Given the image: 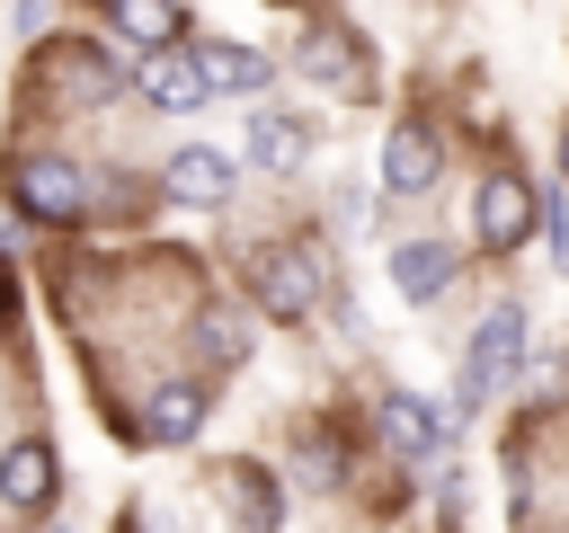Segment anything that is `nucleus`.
I'll return each instance as SVG.
<instances>
[{
    "mask_svg": "<svg viewBox=\"0 0 569 533\" xmlns=\"http://www.w3.org/2000/svg\"><path fill=\"white\" fill-rule=\"evenodd\" d=\"M533 222H542V195H533L516 169H489V178H480V195H471V231H480L489 249H525V240H533Z\"/></svg>",
    "mask_w": 569,
    "mask_h": 533,
    "instance_id": "20e7f679",
    "label": "nucleus"
},
{
    "mask_svg": "<svg viewBox=\"0 0 569 533\" xmlns=\"http://www.w3.org/2000/svg\"><path fill=\"white\" fill-rule=\"evenodd\" d=\"M9 187H18V213H36V222H80L89 213V169L62 160V151H27L9 169Z\"/></svg>",
    "mask_w": 569,
    "mask_h": 533,
    "instance_id": "7ed1b4c3",
    "label": "nucleus"
},
{
    "mask_svg": "<svg viewBox=\"0 0 569 533\" xmlns=\"http://www.w3.org/2000/svg\"><path fill=\"white\" fill-rule=\"evenodd\" d=\"M142 98L160 107V115H196L213 89H204V71H196V53H142Z\"/></svg>",
    "mask_w": 569,
    "mask_h": 533,
    "instance_id": "9b49d317",
    "label": "nucleus"
},
{
    "mask_svg": "<svg viewBox=\"0 0 569 533\" xmlns=\"http://www.w3.org/2000/svg\"><path fill=\"white\" fill-rule=\"evenodd\" d=\"M53 444L44 435H18V444H0V497L18 506V515H36V506H53Z\"/></svg>",
    "mask_w": 569,
    "mask_h": 533,
    "instance_id": "1a4fd4ad",
    "label": "nucleus"
},
{
    "mask_svg": "<svg viewBox=\"0 0 569 533\" xmlns=\"http://www.w3.org/2000/svg\"><path fill=\"white\" fill-rule=\"evenodd\" d=\"M107 27H116L124 44H142V53H169V36H178L187 18H178V0H107Z\"/></svg>",
    "mask_w": 569,
    "mask_h": 533,
    "instance_id": "dca6fc26",
    "label": "nucleus"
},
{
    "mask_svg": "<svg viewBox=\"0 0 569 533\" xmlns=\"http://www.w3.org/2000/svg\"><path fill=\"white\" fill-rule=\"evenodd\" d=\"M249 302L276 311V320H311V311H320V258H311L302 240L249 249Z\"/></svg>",
    "mask_w": 569,
    "mask_h": 533,
    "instance_id": "f257e3e1",
    "label": "nucleus"
},
{
    "mask_svg": "<svg viewBox=\"0 0 569 533\" xmlns=\"http://www.w3.org/2000/svg\"><path fill=\"white\" fill-rule=\"evenodd\" d=\"M187 338H196V355H204L213 373H231V364H249V320H240L231 302H204Z\"/></svg>",
    "mask_w": 569,
    "mask_h": 533,
    "instance_id": "2eb2a0df",
    "label": "nucleus"
},
{
    "mask_svg": "<svg viewBox=\"0 0 569 533\" xmlns=\"http://www.w3.org/2000/svg\"><path fill=\"white\" fill-rule=\"evenodd\" d=\"M240 151H249V169H276V178H284V169L311 160V124H293V115L267 107V115H249V142H240Z\"/></svg>",
    "mask_w": 569,
    "mask_h": 533,
    "instance_id": "4468645a",
    "label": "nucleus"
},
{
    "mask_svg": "<svg viewBox=\"0 0 569 533\" xmlns=\"http://www.w3.org/2000/svg\"><path fill=\"white\" fill-rule=\"evenodd\" d=\"M196 71H204V89H222V98H258L276 62H267L258 44H196Z\"/></svg>",
    "mask_w": 569,
    "mask_h": 533,
    "instance_id": "ddd939ff",
    "label": "nucleus"
},
{
    "mask_svg": "<svg viewBox=\"0 0 569 533\" xmlns=\"http://www.w3.org/2000/svg\"><path fill=\"white\" fill-rule=\"evenodd\" d=\"M382 444L400 462H436L445 453V409L418 400V391H382Z\"/></svg>",
    "mask_w": 569,
    "mask_h": 533,
    "instance_id": "6e6552de",
    "label": "nucleus"
},
{
    "mask_svg": "<svg viewBox=\"0 0 569 533\" xmlns=\"http://www.w3.org/2000/svg\"><path fill=\"white\" fill-rule=\"evenodd\" d=\"M178 204H196V213H213V204H231V187H240V169H231V151H213V142H187V151H169V178H160Z\"/></svg>",
    "mask_w": 569,
    "mask_h": 533,
    "instance_id": "423d86ee",
    "label": "nucleus"
},
{
    "mask_svg": "<svg viewBox=\"0 0 569 533\" xmlns=\"http://www.w3.org/2000/svg\"><path fill=\"white\" fill-rule=\"evenodd\" d=\"M391 284H400V302H436L453 284V249L445 240H391Z\"/></svg>",
    "mask_w": 569,
    "mask_h": 533,
    "instance_id": "f8f14e48",
    "label": "nucleus"
},
{
    "mask_svg": "<svg viewBox=\"0 0 569 533\" xmlns=\"http://www.w3.org/2000/svg\"><path fill=\"white\" fill-rule=\"evenodd\" d=\"M516 355H525V311H516V302H498V311L471 329V346H462V382H453V409L471 418V409H480V400H489V391L516 373Z\"/></svg>",
    "mask_w": 569,
    "mask_h": 533,
    "instance_id": "f03ea898",
    "label": "nucleus"
},
{
    "mask_svg": "<svg viewBox=\"0 0 569 533\" xmlns=\"http://www.w3.org/2000/svg\"><path fill=\"white\" fill-rule=\"evenodd\" d=\"M204 409H213V391H204L196 373H169V382L142 391V435H151V444H187V435L204 426Z\"/></svg>",
    "mask_w": 569,
    "mask_h": 533,
    "instance_id": "0eeeda50",
    "label": "nucleus"
},
{
    "mask_svg": "<svg viewBox=\"0 0 569 533\" xmlns=\"http://www.w3.org/2000/svg\"><path fill=\"white\" fill-rule=\"evenodd\" d=\"M560 169H569V133H560Z\"/></svg>",
    "mask_w": 569,
    "mask_h": 533,
    "instance_id": "f3484780",
    "label": "nucleus"
},
{
    "mask_svg": "<svg viewBox=\"0 0 569 533\" xmlns=\"http://www.w3.org/2000/svg\"><path fill=\"white\" fill-rule=\"evenodd\" d=\"M293 71H302V80H320V89H365V53H356V36H347V27H302Z\"/></svg>",
    "mask_w": 569,
    "mask_h": 533,
    "instance_id": "9d476101",
    "label": "nucleus"
},
{
    "mask_svg": "<svg viewBox=\"0 0 569 533\" xmlns=\"http://www.w3.org/2000/svg\"><path fill=\"white\" fill-rule=\"evenodd\" d=\"M436 178H445V142H436L418 115H400L391 142H382V195H427Z\"/></svg>",
    "mask_w": 569,
    "mask_h": 533,
    "instance_id": "39448f33",
    "label": "nucleus"
}]
</instances>
